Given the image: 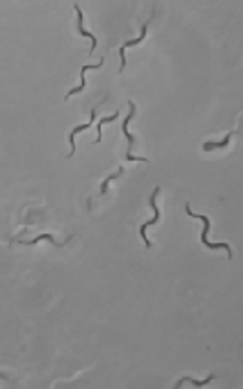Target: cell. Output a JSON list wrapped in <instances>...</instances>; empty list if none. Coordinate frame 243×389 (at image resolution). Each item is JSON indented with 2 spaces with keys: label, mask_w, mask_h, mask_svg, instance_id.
Returning <instances> with one entry per match:
<instances>
[{
  "label": "cell",
  "mask_w": 243,
  "mask_h": 389,
  "mask_svg": "<svg viewBox=\"0 0 243 389\" xmlns=\"http://www.w3.org/2000/svg\"><path fill=\"white\" fill-rule=\"evenodd\" d=\"M95 115H97V106L95 108H91V112H90V123H86V124H83V126H77V128H73L71 130V134H69V144H71V152L68 154V159L75 154V135L79 134V132H84V130H88V128H91V123L95 121Z\"/></svg>",
  "instance_id": "277c9868"
},
{
  "label": "cell",
  "mask_w": 243,
  "mask_h": 389,
  "mask_svg": "<svg viewBox=\"0 0 243 389\" xmlns=\"http://www.w3.org/2000/svg\"><path fill=\"white\" fill-rule=\"evenodd\" d=\"M75 11H77V17H79V33L83 35V37H88V38H91V50H90V55H93V50L97 48V37L95 35H91L90 31H86L83 28V22H84V17H83V11H81V8H79V4H75Z\"/></svg>",
  "instance_id": "52a82bcc"
},
{
  "label": "cell",
  "mask_w": 243,
  "mask_h": 389,
  "mask_svg": "<svg viewBox=\"0 0 243 389\" xmlns=\"http://www.w3.org/2000/svg\"><path fill=\"white\" fill-rule=\"evenodd\" d=\"M157 192H159V187H156V190H154L152 195H150V205H152V209H154V217L150 219V221H146L144 225H141V240H144V245H146V247L152 245L150 240L146 238V229H148L150 225H156V221L159 219V210H157V207H156V195H157Z\"/></svg>",
  "instance_id": "3957f363"
},
{
  "label": "cell",
  "mask_w": 243,
  "mask_h": 389,
  "mask_svg": "<svg viewBox=\"0 0 243 389\" xmlns=\"http://www.w3.org/2000/svg\"><path fill=\"white\" fill-rule=\"evenodd\" d=\"M185 210H187V214H189L190 217H198V219H201L203 221V232H201V243L205 245V247L212 248V250H216V248H225L228 252V258L232 256V250H230V247H228L227 243H208V240H207V234H208V230H210V219L207 216H199V214H194L192 210H190V205H185Z\"/></svg>",
  "instance_id": "6da1fadb"
},
{
  "label": "cell",
  "mask_w": 243,
  "mask_h": 389,
  "mask_svg": "<svg viewBox=\"0 0 243 389\" xmlns=\"http://www.w3.org/2000/svg\"><path fill=\"white\" fill-rule=\"evenodd\" d=\"M42 240H48V241H52L53 245H57V247H62V245H66V243H55L53 241V236H50V234H44V236H38V238H35V240H30V241H24V240H13V241H18V243H22V245H35V243H38V241H42Z\"/></svg>",
  "instance_id": "9c48e42d"
},
{
  "label": "cell",
  "mask_w": 243,
  "mask_h": 389,
  "mask_svg": "<svg viewBox=\"0 0 243 389\" xmlns=\"http://www.w3.org/2000/svg\"><path fill=\"white\" fill-rule=\"evenodd\" d=\"M146 30H148V24H144V26H143L141 37H139V38H134V40H128L126 44L121 46V50H119V55H121V66H119V71H122V70L126 68V57H124V50H126L128 46H136V44H139V42H143L144 37H146Z\"/></svg>",
  "instance_id": "8992f818"
},
{
  "label": "cell",
  "mask_w": 243,
  "mask_h": 389,
  "mask_svg": "<svg viewBox=\"0 0 243 389\" xmlns=\"http://www.w3.org/2000/svg\"><path fill=\"white\" fill-rule=\"evenodd\" d=\"M212 380H214V374H210V376H207L205 380H201V382L194 380V378H190V376H185V378H181V380H179V382H175L174 388H181V386H183V384H185V382H190V384H192V386H196V388H203V386H207L208 382H212Z\"/></svg>",
  "instance_id": "ba28073f"
},
{
  "label": "cell",
  "mask_w": 243,
  "mask_h": 389,
  "mask_svg": "<svg viewBox=\"0 0 243 389\" xmlns=\"http://www.w3.org/2000/svg\"><path fill=\"white\" fill-rule=\"evenodd\" d=\"M128 106H130V113L126 115V119L122 121V134H124V137L128 139V150H126V161H143V163H146L148 159L146 158H136L134 154H132V146H134V137H132V134L128 132V123L130 119L136 115V105L132 103V101H128Z\"/></svg>",
  "instance_id": "7a4b0ae2"
},
{
  "label": "cell",
  "mask_w": 243,
  "mask_h": 389,
  "mask_svg": "<svg viewBox=\"0 0 243 389\" xmlns=\"http://www.w3.org/2000/svg\"><path fill=\"white\" fill-rule=\"evenodd\" d=\"M117 115H119V112L112 113V117H103V119L97 123V141H95V144H97V142H101V137H103L101 126H103V124H108V123H112V121H115V119H117Z\"/></svg>",
  "instance_id": "7c38bea8"
},
{
  "label": "cell",
  "mask_w": 243,
  "mask_h": 389,
  "mask_svg": "<svg viewBox=\"0 0 243 389\" xmlns=\"http://www.w3.org/2000/svg\"><path fill=\"white\" fill-rule=\"evenodd\" d=\"M104 64V59L99 60V64H86V66H83V71H81V86H77V88H73V90H69L68 93H66V101H68V97H71V95H75V93H81V91L86 88V81H84V71L86 70H99L101 66Z\"/></svg>",
  "instance_id": "5b68a950"
},
{
  "label": "cell",
  "mask_w": 243,
  "mask_h": 389,
  "mask_svg": "<svg viewBox=\"0 0 243 389\" xmlns=\"http://www.w3.org/2000/svg\"><path fill=\"white\" fill-rule=\"evenodd\" d=\"M122 174H124V166H121V168H119V170H117V172H115V174H112V176H108L106 179H104V183H103V187H101V195L106 194L108 185H110V183H112V181H114V179H117V177H121Z\"/></svg>",
  "instance_id": "8fae6325"
},
{
  "label": "cell",
  "mask_w": 243,
  "mask_h": 389,
  "mask_svg": "<svg viewBox=\"0 0 243 389\" xmlns=\"http://www.w3.org/2000/svg\"><path fill=\"white\" fill-rule=\"evenodd\" d=\"M232 135H234V132L227 134V135H225V139H223V141H220V142H205V144H203V148H205L207 152H208V150H212V148H225Z\"/></svg>",
  "instance_id": "30bf717a"
}]
</instances>
